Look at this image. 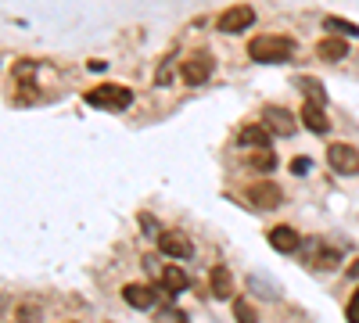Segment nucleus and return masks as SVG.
Segmentation results:
<instances>
[{
  "instance_id": "20",
  "label": "nucleus",
  "mask_w": 359,
  "mask_h": 323,
  "mask_svg": "<svg viewBox=\"0 0 359 323\" xmlns=\"http://www.w3.org/2000/svg\"><path fill=\"white\" fill-rule=\"evenodd\" d=\"M298 86L309 94V101H316V104H323V86L320 83H313V79H298Z\"/></svg>"
},
{
  "instance_id": "7",
  "label": "nucleus",
  "mask_w": 359,
  "mask_h": 323,
  "mask_svg": "<svg viewBox=\"0 0 359 323\" xmlns=\"http://www.w3.org/2000/svg\"><path fill=\"white\" fill-rule=\"evenodd\" d=\"M266 241H269V248L280 252V255H291V252L302 248V238H298V230H291V226H273L266 233Z\"/></svg>"
},
{
  "instance_id": "23",
  "label": "nucleus",
  "mask_w": 359,
  "mask_h": 323,
  "mask_svg": "<svg viewBox=\"0 0 359 323\" xmlns=\"http://www.w3.org/2000/svg\"><path fill=\"white\" fill-rule=\"evenodd\" d=\"M291 169H294V172H309V158H298Z\"/></svg>"
},
{
  "instance_id": "3",
  "label": "nucleus",
  "mask_w": 359,
  "mask_h": 323,
  "mask_svg": "<svg viewBox=\"0 0 359 323\" xmlns=\"http://www.w3.org/2000/svg\"><path fill=\"white\" fill-rule=\"evenodd\" d=\"M327 162H331V169L338 176H355L359 172V151L352 148V144H331V148H327Z\"/></svg>"
},
{
  "instance_id": "12",
  "label": "nucleus",
  "mask_w": 359,
  "mask_h": 323,
  "mask_svg": "<svg viewBox=\"0 0 359 323\" xmlns=\"http://www.w3.org/2000/svg\"><path fill=\"white\" fill-rule=\"evenodd\" d=\"M316 54L323 57V62H345L348 57V40L345 36H327L316 43Z\"/></svg>"
},
{
  "instance_id": "2",
  "label": "nucleus",
  "mask_w": 359,
  "mask_h": 323,
  "mask_svg": "<svg viewBox=\"0 0 359 323\" xmlns=\"http://www.w3.org/2000/svg\"><path fill=\"white\" fill-rule=\"evenodd\" d=\"M83 101L94 104V108H108V111H126L133 104V90H130V86L104 83V86H94L90 94H83Z\"/></svg>"
},
{
  "instance_id": "5",
  "label": "nucleus",
  "mask_w": 359,
  "mask_h": 323,
  "mask_svg": "<svg viewBox=\"0 0 359 323\" xmlns=\"http://www.w3.org/2000/svg\"><path fill=\"white\" fill-rule=\"evenodd\" d=\"M248 201L255 205L259 212H262V209H277V205L284 201V191H280V184L262 180V184H252V187H248Z\"/></svg>"
},
{
  "instance_id": "19",
  "label": "nucleus",
  "mask_w": 359,
  "mask_h": 323,
  "mask_svg": "<svg viewBox=\"0 0 359 323\" xmlns=\"http://www.w3.org/2000/svg\"><path fill=\"white\" fill-rule=\"evenodd\" d=\"M233 316H237V323H255L252 302H248V298H233Z\"/></svg>"
},
{
  "instance_id": "9",
  "label": "nucleus",
  "mask_w": 359,
  "mask_h": 323,
  "mask_svg": "<svg viewBox=\"0 0 359 323\" xmlns=\"http://www.w3.org/2000/svg\"><path fill=\"white\" fill-rule=\"evenodd\" d=\"M123 298H126L130 309H140V312L155 309V302H158V295H155L147 284H126V287H123Z\"/></svg>"
},
{
  "instance_id": "11",
  "label": "nucleus",
  "mask_w": 359,
  "mask_h": 323,
  "mask_svg": "<svg viewBox=\"0 0 359 323\" xmlns=\"http://www.w3.org/2000/svg\"><path fill=\"white\" fill-rule=\"evenodd\" d=\"M208 287H212V295L230 302L233 298V280H230V270L226 266H212L208 270Z\"/></svg>"
},
{
  "instance_id": "24",
  "label": "nucleus",
  "mask_w": 359,
  "mask_h": 323,
  "mask_svg": "<svg viewBox=\"0 0 359 323\" xmlns=\"http://www.w3.org/2000/svg\"><path fill=\"white\" fill-rule=\"evenodd\" d=\"M348 277H359V259L352 262V270H348Z\"/></svg>"
},
{
  "instance_id": "15",
  "label": "nucleus",
  "mask_w": 359,
  "mask_h": 323,
  "mask_svg": "<svg viewBox=\"0 0 359 323\" xmlns=\"http://www.w3.org/2000/svg\"><path fill=\"white\" fill-rule=\"evenodd\" d=\"M187 273L184 270H180V266H165L162 270V287L169 291V295H180V291H187Z\"/></svg>"
},
{
  "instance_id": "6",
  "label": "nucleus",
  "mask_w": 359,
  "mask_h": 323,
  "mask_svg": "<svg viewBox=\"0 0 359 323\" xmlns=\"http://www.w3.org/2000/svg\"><path fill=\"white\" fill-rule=\"evenodd\" d=\"M252 22H255V11L248 4H237V8L219 15V29H223V33H245V29H252Z\"/></svg>"
},
{
  "instance_id": "14",
  "label": "nucleus",
  "mask_w": 359,
  "mask_h": 323,
  "mask_svg": "<svg viewBox=\"0 0 359 323\" xmlns=\"http://www.w3.org/2000/svg\"><path fill=\"white\" fill-rule=\"evenodd\" d=\"M237 144H245V148H266L269 144V130L266 126H245L241 133H237Z\"/></svg>"
},
{
  "instance_id": "16",
  "label": "nucleus",
  "mask_w": 359,
  "mask_h": 323,
  "mask_svg": "<svg viewBox=\"0 0 359 323\" xmlns=\"http://www.w3.org/2000/svg\"><path fill=\"white\" fill-rule=\"evenodd\" d=\"M341 262V255L334 252V248H320L316 245V255H313V270H320V273H331L334 266Z\"/></svg>"
},
{
  "instance_id": "10",
  "label": "nucleus",
  "mask_w": 359,
  "mask_h": 323,
  "mask_svg": "<svg viewBox=\"0 0 359 323\" xmlns=\"http://www.w3.org/2000/svg\"><path fill=\"white\" fill-rule=\"evenodd\" d=\"M158 248L169 259H191L194 255V245L184 238V233H158Z\"/></svg>"
},
{
  "instance_id": "1",
  "label": "nucleus",
  "mask_w": 359,
  "mask_h": 323,
  "mask_svg": "<svg viewBox=\"0 0 359 323\" xmlns=\"http://www.w3.org/2000/svg\"><path fill=\"white\" fill-rule=\"evenodd\" d=\"M291 54H294L291 36H255V40H248V57L259 65H280Z\"/></svg>"
},
{
  "instance_id": "8",
  "label": "nucleus",
  "mask_w": 359,
  "mask_h": 323,
  "mask_svg": "<svg viewBox=\"0 0 359 323\" xmlns=\"http://www.w3.org/2000/svg\"><path fill=\"white\" fill-rule=\"evenodd\" d=\"M208 76H212V57H191V62L180 65V79L187 86H201Z\"/></svg>"
},
{
  "instance_id": "21",
  "label": "nucleus",
  "mask_w": 359,
  "mask_h": 323,
  "mask_svg": "<svg viewBox=\"0 0 359 323\" xmlns=\"http://www.w3.org/2000/svg\"><path fill=\"white\" fill-rule=\"evenodd\" d=\"M345 319L348 323H359V287L348 295V305H345Z\"/></svg>"
},
{
  "instance_id": "18",
  "label": "nucleus",
  "mask_w": 359,
  "mask_h": 323,
  "mask_svg": "<svg viewBox=\"0 0 359 323\" xmlns=\"http://www.w3.org/2000/svg\"><path fill=\"white\" fill-rule=\"evenodd\" d=\"M323 25L331 29V33H341V36H359V25H352V22H345V18H334V15H327Z\"/></svg>"
},
{
  "instance_id": "4",
  "label": "nucleus",
  "mask_w": 359,
  "mask_h": 323,
  "mask_svg": "<svg viewBox=\"0 0 359 323\" xmlns=\"http://www.w3.org/2000/svg\"><path fill=\"white\" fill-rule=\"evenodd\" d=\"M262 126L277 137H291L294 133V115L280 104H269V108H262Z\"/></svg>"
},
{
  "instance_id": "13",
  "label": "nucleus",
  "mask_w": 359,
  "mask_h": 323,
  "mask_svg": "<svg viewBox=\"0 0 359 323\" xmlns=\"http://www.w3.org/2000/svg\"><path fill=\"white\" fill-rule=\"evenodd\" d=\"M302 123H306L309 133H327V130H331V119L323 115V108H320L316 101H309V104L302 108Z\"/></svg>"
},
{
  "instance_id": "17",
  "label": "nucleus",
  "mask_w": 359,
  "mask_h": 323,
  "mask_svg": "<svg viewBox=\"0 0 359 323\" xmlns=\"http://www.w3.org/2000/svg\"><path fill=\"white\" fill-rule=\"evenodd\" d=\"M277 151H269V148H255V155H252V169L255 172H273L277 169Z\"/></svg>"
},
{
  "instance_id": "22",
  "label": "nucleus",
  "mask_w": 359,
  "mask_h": 323,
  "mask_svg": "<svg viewBox=\"0 0 359 323\" xmlns=\"http://www.w3.org/2000/svg\"><path fill=\"white\" fill-rule=\"evenodd\" d=\"M155 83L158 86H169L172 83V57H165V62H162V69L155 72Z\"/></svg>"
}]
</instances>
